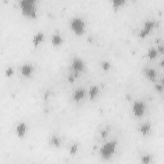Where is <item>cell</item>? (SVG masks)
I'll list each match as a JSON object with an SVG mask.
<instances>
[{
	"instance_id": "6da1fadb",
	"label": "cell",
	"mask_w": 164,
	"mask_h": 164,
	"mask_svg": "<svg viewBox=\"0 0 164 164\" xmlns=\"http://www.w3.org/2000/svg\"><path fill=\"white\" fill-rule=\"evenodd\" d=\"M20 7L23 15L30 18L36 17L37 9L35 7V1H32V0L21 1L20 3Z\"/></svg>"
},
{
	"instance_id": "7a4b0ae2",
	"label": "cell",
	"mask_w": 164,
	"mask_h": 164,
	"mask_svg": "<svg viewBox=\"0 0 164 164\" xmlns=\"http://www.w3.org/2000/svg\"><path fill=\"white\" fill-rule=\"evenodd\" d=\"M70 28L74 34L81 36L85 33L86 30V24L83 19L75 17L70 21Z\"/></svg>"
},
{
	"instance_id": "3957f363",
	"label": "cell",
	"mask_w": 164,
	"mask_h": 164,
	"mask_svg": "<svg viewBox=\"0 0 164 164\" xmlns=\"http://www.w3.org/2000/svg\"><path fill=\"white\" fill-rule=\"evenodd\" d=\"M117 142L115 141H110L104 144L100 149V155L102 159L109 160L115 153L117 148Z\"/></svg>"
},
{
	"instance_id": "277c9868",
	"label": "cell",
	"mask_w": 164,
	"mask_h": 164,
	"mask_svg": "<svg viewBox=\"0 0 164 164\" xmlns=\"http://www.w3.org/2000/svg\"><path fill=\"white\" fill-rule=\"evenodd\" d=\"M85 67V63L83 60L79 57H74L71 62V68L74 72V74L69 77V80L71 81H73L74 79L78 77L79 73L84 71Z\"/></svg>"
},
{
	"instance_id": "5b68a950",
	"label": "cell",
	"mask_w": 164,
	"mask_h": 164,
	"mask_svg": "<svg viewBox=\"0 0 164 164\" xmlns=\"http://www.w3.org/2000/svg\"><path fill=\"white\" fill-rule=\"evenodd\" d=\"M145 109H146V105L143 102L136 101L132 107V112L135 117H141L144 115Z\"/></svg>"
},
{
	"instance_id": "8992f818",
	"label": "cell",
	"mask_w": 164,
	"mask_h": 164,
	"mask_svg": "<svg viewBox=\"0 0 164 164\" xmlns=\"http://www.w3.org/2000/svg\"><path fill=\"white\" fill-rule=\"evenodd\" d=\"M34 66L30 64H25L20 68V73L23 77L25 78L31 77V75L34 73Z\"/></svg>"
},
{
	"instance_id": "52a82bcc",
	"label": "cell",
	"mask_w": 164,
	"mask_h": 164,
	"mask_svg": "<svg viewBox=\"0 0 164 164\" xmlns=\"http://www.w3.org/2000/svg\"><path fill=\"white\" fill-rule=\"evenodd\" d=\"M28 127L25 123H20L17 124L16 128V133L17 137L20 138H23L26 135L27 133Z\"/></svg>"
},
{
	"instance_id": "ba28073f",
	"label": "cell",
	"mask_w": 164,
	"mask_h": 164,
	"mask_svg": "<svg viewBox=\"0 0 164 164\" xmlns=\"http://www.w3.org/2000/svg\"><path fill=\"white\" fill-rule=\"evenodd\" d=\"M155 27V23L153 21H148L144 24V27L143 30L141 31L140 36L142 37H144L147 35L150 31L153 30Z\"/></svg>"
},
{
	"instance_id": "9c48e42d",
	"label": "cell",
	"mask_w": 164,
	"mask_h": 164,
	"mask_svg": "<svg viewBox=\"0 0 164 164\" xmlns=\"http://www.w3.org/2000/svg\"><path fill=\"white\" fill-rule=\"evenodd\" d=\"M45 41V35L42 32H38L34 36L33 38V44L35 47H37L39 45Z\"/></svg>"
},
{
	"instance_id": "30bf717a",
	"label": "cell",
	"mask_w": 164,
	"mask_h": 164,
	"mask_svg": "<svg viewBox=\"0 0 164 164\" xmlns=\"http://www.w3.org/2000/svg\"><path fill=\"white\" fill-rule=\"evenodd\" d=\"M85 94V91L84 89H80L77 90L73 93V98L75 101V102H78L84 98Z\"/></svg>"
},
{
	"instance_id": "8fae6325",
	"label": "cell",
	"mask_w": 164,
	"mask_h": 164,
	"mask_svg": "<svg viewBox=\"0 0 164 164\" xmlns=\"http://www.w3.org/2000/svg\"><path fill=\"white\" fill-rule=\"evenodd\" d=\"M63 42V39L59 34H54L52 38V43L54 46H59Z\"/></svg>"
},
{
	"instance_id": "7c38bea8",
	"label": "cell",
	"mask_w": 164,
	"mask_h": 164,
	"mask_svg": "<svg viewBox=\"0 0 164 164\" xmlns=\"http://www.w3.org/2000/svg\"><path fill=\"white\" fill-rule=\"evenodd\" d=\"M145 74H146V77L151 81H155L156 78V72L153 69H146L145 70Z\"/></svg>"
},
{
	"instance_id": "4fadbf2b",
	"label": "cell",
	"mask_w": 164,
	"mask_h": 164,
	"mask_svg": "<svg viewBox=\"0 0 164 164\" xmlns=\"http://www.w3.org/2000/svg\"><path fill=\"white\" fill-rule=\"evenodd\" d=\"M151 124L149 123H146L143 124H142L139 127V131L141 133L144 135H147L149 134L151 131Z\"/></svg>"
},
{
	"instance_id": "5bb4252c",
	"label": "cell",
	"mask_w": 164,
	"mask_h": 164,
	"mask_svg": "<svg viewBox=\"0 0 164 164\" xmlns=\"http://www.w3.org/2000/svg\"><path fill=\"white\" fill-rule=\"evenodd\" d=\"M98 92H99L98 87H97V86H92L91 87L89 91V96H90L91 99H94V98H95L98 95Z\"/></svg>"
},
{
	"instance_id": "9a60e30c",
	"label": "cell",
	"mask_w": 164,
	"mask_h": 164,
	"mask_svg": "<svg viewBox=\"0 0 164 164\" xmlns=\"http://www.w3.org/2000/svg\"><path fill=\"white\" fill-rule=\"evenodd\" d=\"M50 143H51L52 146L56 148H59L60 146L61 140L57 136H53L51 138V140H50Z\"/></svg>"
},
{
	"instance_id": "2e32d148",
	"label": "cell",
	"mask_w": 164,
	"mask_h": 164,
	"mask_svg": "<svg viewBox=\"0 0 164 164\" xmlns=\"http://www.w3.org/2000/svg\"><path fill=\"white\" fill-rule=\"evenodd\" d=\"M125 1L124 0H116V1L113 2V8L114 10H117L120 7H122L123 5H124Z\"/></svg>"
},
{
	"instance_id": "e0dca14e",
	"label": "cell",
	"mask_w": 164,
	"mask_h": 164,
	"mask_svg": "<svg viewBox=\"0 0 164 164\" xmlns=\"http://www.w3.org/2000/svg\"><path fill=\"white\" fill-rule=\"evenodd\" d=\"M158 55V51L155 48H151L149 50L148 52V56L151 59H155Z\"/></svg>"
},
{
	"instance_id": "ac0fdd59",
	"label": "cell",
	"mask_w": 164,
	"mask_h": 164,
	"mask_svg": "<svg viewBox=\"0 0 164 164\" xmlns=\"http://www.w3.org/2000/svg\"><path fill=\"white\" fill-rule=\"evenodd\" d=\"M101 67H102V69L104 71H109V69L111 67V64L108 62V61H104L102 63V65H101Z\"/></svg>"
},
{
	"instance_id": "d6986e66",
	"label": "cell",
	"mask_w": 164,
	"mask_h": 164,
	"mask_svg": "<svg viewBox=\"0 0 164 164\" xmlns=\"http://www.w3.org/2000/svg\"><path fill=\"white\" fill-rule=\"evenodd\" d=\"M151 160V158L149 155H144V156H142L141 158L142 163H149Z\"/></svg>"
},
{
	"instance_id": "ffe728a7",
	"label": "cell",
	"mask_w": 164,
	"mask_h": 164,
	"mask_svg": "<svg viewBox=\"0 0 164 164\" xmlns=\"http://www.w3.org/2000/svg\"><path fill=\"white\" fill-rule=\"evenodd\" d=\"M77 150H78V146L76 144H74L73 145V146L71 147V149H70V153L72 155H74L77 152Z\"/></svg>"
},
{
	"instance_id": "44dd1931",
	"label": "cell",
	"mask_w": 164,
	"mask_h": 164,
	"mask_svg": "<svg viewBox=\"0 0 164 164\" xmlns=\"http://www.w3.org/2000/svg\"><path fill=\"white\" fill-rule=\"evenodd\" d=\"M13 73H14V70L12 68H9V69H7V70H6V71H5L6 75L8 76V77H10V76L13 74Z\"/></svg>"
},
{
	"instance_id": "7402d4cb",
	"label": "cell",
	"mask_w": 164,
	"mask_h": 164,
	"mask_svg": "<svg viewBox=\"0 0 164 164\" xmlns=\"http://www.w3.org/2000/svg\"><path fill=\"white\" fill-rule=\"evenodd\" d=\"M155 88H156V89L159 92H162V91H163V86L162 85L158 84V85H156L155 86Z\"/></svg>"
}]
</instances>
